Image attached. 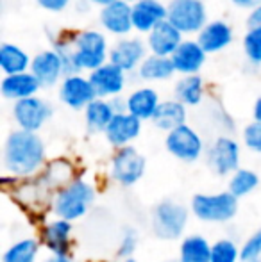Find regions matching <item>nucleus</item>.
Wrapping results in <instances>:
<instances>
[{"mask_svg":"<svg viewBox=\"0 0 261 262\" xmlns=\"http://www.w3.org/2000/svg\"><path fill=\"white\" fill-rule=\"evenodd\" d=\"M47 162V145L39 134L20 128L7 134L2 148L4 173L20 180H31L43 171Z\"/></svg>","mask_w":261,"mask_h":262,"instance_id":"f257e3e1","label":"nucleus"},{"mask_svg":"<svg viewBox=\"0 0 261 262\" xmlns=\"http://www.w3.org/2000/svg\"><path fill=\"white\" fill-rule=\"evenodd\" d=\"M95 196L97 191L93 184L84 177H75L72 182L52 194L50 212L54 214V217H61L73 223L77 220H83L90 212Z\"/></svg>","mask_w":261,"mask_h":262,"instance_id":"f03ea898","label":"nucleus"},{"mask_svg":"<svg viewBox=\"0 0 261 262\" xmlns=\"http://www.w3.org/2000/svg\"><path fill=\"white\" fill-rule=\"evenodd\" d=\"M108 36L101 29H83L73 36V59L79 73H91L109 62Z\"/></svg>","mask_w":261,"mask_h":262,"instance_id":"7ed1b4c3","label":"nucleus"},{"mask_svg":"<svg viewBox=\"0 0 261 262\" xmlns=\"http://www.w3.org/2000/svg\"><path fill=\"white\" fill-rule=\"evenodd\" d=\"M192 210L177 200H161L150 214V227L157 239L175 241L185 237Z\"/></svg>","mask_w":261,"mask_h":262,"instance_id":"20e7f679","label":"nucleus"},{"mask_svg":"<svg viewBox=\"0 0 261 262\" xmlns=\"http://www.w3.org/2000/svg\"><path fill=\"white\" fill-rule=\"evenodd\" d=\"M190 210L202 223H229L238 212V198L229 191L197 193L190 202Z\"/></svg>","mask_w":261,"mask_h":262,"instance_id":"39448f33","label":"nucleus"},{"mask_svg":"<svg viewBox=\"0 0 261 262\" xmlns=\"http://www.w3.org/2000/svg\"><path fill=\"white\" fill-rule=\"evenodd\" d=\"M147 171V159L134 146H124L113 152L109 159L108 175L116 186L131 187L143 179Z\"/></svg>","mask_w":261,"mask_h":262,"instance_id":"423d86ee","label":"nucleus"},{"mask_svg":"<svg viewBox=\"0 0 261 262\" xmlns=\"http://www.w3.org/2000/svg\"><path fill=\"white\" fill-rule=\"evenodd\" d=\"M167 20L181 32L185 38L197 36L208 24V9L204 0H170L167 4Z\"/></svg>","mask_w":261,"mask_h":262,"instance_id":"0eeeda50","label":"nucleus"},{"mask_svg":"<svg viewBox=\"0 0 261 262\" xmlns=\"http://www.w3.org/2000/svg\"><path fill=\"white\" fill-rule=\"evenodd\" d=\"M206 162L216 177H231L240 169L242 146L233 136L222 134L215 138L206 148Z\"/></svg>","mask_w":261,"mask_h":262,"instance_id":"6e6552de","label":"nucleus"},{"mask_svg":"<svg viewBox=\"0 0 261 262\" xmlns=\"http://www.w3.org/2000/svg\"><path fill=\"white\" fill-rule=\"evenodd\" d=\"M165 148L172 157L181 162H197L200 157L206 156L204 138L192 127V125H181L165 136Z\"/></svg>","mask_w":261,"mask_h":262,"instance_id":"1a4fd4ad","label":"nucleus"},{"mask_svg":"<svg viewBox=\"0 0 261 262\" xmlns=\"http://www.w3.org/2000/svg\"><path fill=\"white\" fill-rule=\"evenodd\" d=\"M11 116L16 125V128L38 134L47 121L52 118V105L42 97H31L25 100L14 102L11 107Z\"/></svg>","mask_w":261,"mask_h":262,"instance_id":"9d476101","label":"nucleus"},{"mask_svg":"<svg viewBox=\"0 0 261 262\" xmlns=\"http://www.w3.org/2000/svg\"><path fill=\"white\" fill-rule=\"evenodd\" d=\"M147 49V41L139 36H127V38H120L109 49V62L118 66L122 72L127 75L136 73L145 57L149 55Z\"/></svg>","mask_w":261,"mask_h":262,"instance_id":"9b49d317","label":"nucleus"},{"mask_svg":"<svg viewBox=\"0 0 261 262\" xmlns=\"http://www.w3.org/2000/svg\"><path fill=\"white\" fill-rule=\"evenodd\" d=\"M57 97L61 104L72 111H84L97 98L90 77L86 73H73L66 75L57 86Z\"/></svg>","mask_w":261,"mask_h":262,"instance_id":"f8f14e48","label":"nucleus"},{"mask_svg":"<svg viewBox=\"0 0 261 262\" xmlns=\"http://www.w3.org/2000/svg\"><path fill=\"white\" fill-rule=\"evenodd\" d=\"M38 239L50 255H70L73 245V223L61 217H50L42 223Z\"/></svg>","mask_w":261,"mask_h":262,"instance_id":"ddd939ff","label":"nucleus"},{"mask_svg":"<svg viewBox=\"0 0 261 262\" xmlns=\"http://www.w3.org/2000/svg\"><path fill=\"white\" fill-rule=\"evenodd\" d=\"M98 25L106 34H111L115 38H127L134 31L132 27V6L126 0L104 6L98 9Z\"/></svg>","mask_w":261,"mask_h":262,"instance_id":"4468645a","label":"nucleus"},{"mask_svg":"<svg viewBox=\"0 0 261 262\" xmlns=\"http://www.w3.org/2000/svg\"><path fill=\"white\" fill-rule=\"evenodd\" d=\"M31 73L38 79L42 90L59 86L61 80L66 77L63 59L54 49L42 50V52L32 55Z\"/></svg>","mask_w":261,"mask_h":262,"instance_id":"2eb2a0df","label":"nucleus"},{"mask_svg":"<svg viewBox=\"0 0 261 262\" xmlns=\"http://www.w3.org/2000/svg\"><path fill=\"white\" fill-rule=\"evenodd\" d=\"M88 77L93 84L97 98H104V100L122 97L127 84V73L122 72L118 66L111 64V62H106L104 66L97 68L95 72L88 73Z\"/></svg>","mask_w":261,"mask_h":262,"instance_id":"dca6fc26","label":"nucleus"},{"mask_svg":"<svg viewBox=\"0 0 261 262\" xmlns=\"http://www.w3.org/2000/svg\"><path fill=\"white\" fill-rule=\"evenodd\" d=\"M143 128V121L134 118L129 113H120L115 114L111 123L108 125L104 132V138L109 145L115 150L124 148V146H131L136 139L139 138Z\"/></svg>","mask_w":261,"mask_h":262,"instance_id":"f3484780","label":"nucleus"},{"mask_svg":"<svg viewBox=\"0 0 261 262\" xmlns=\"http://www.w3.org/2000/svg\"><path fill=\"white\" fill-rule=\"evenodd\" d=\"M172 64L179 77L183 75H200V70L204 68L208 54L198 45L197 39L185 38L177 47L174 54L170 55Z\"/></svg>","mask_w":261,"mask_h":262,"instance_id":"a211bd4d","label":"nucleus"},{"mask_svg":"<svg viewBox=\"0 0 261 262\" xmlns=\"http://www.w3.org/2000/svg\"><path fill=\"white\" fill-rule=\"evenodd\" d=\"M168 7L161 0H139L132 4V27L138 34H149L159 24L167 21Z\"/></svg>","mask_w":261,"mask_h":262,"instance_id":"6ab92c4d","label":"nucleus"},{"mask_svg":"<svg viewBox=\"0 0 261 262\" xmlns=\"http://www.w3.org/2000/svg\"><path fill=\"white\" fill-rule=\"evenodd\" d=\"M195 39L208 55L218 54L233 43L234 31L226 20H209L204 25V29L195 36Z\"/></svg>","mask_w":261,"mask_h":262,"instance_id":"aec40b11","label":"nucleus"},{"mask_svg":"<svg viewBox=\"0 0 261 262\" xmlns=\"http://www.w3.org/2000/svg\"><path fill=\"white\" fill-rule=\"evenodd\" d=\"M42 90L38 79L31 72L16 73V75H4L0 80V93L6 100L20 102L25 98L36 97L38 91Z\"/></svg>","mask_w":261,"mask_h":262,"instance_id":"412c9836","label":"nucleus"},{"mask_svg":"<svg viewBox=\"0 0 261 262\" xmlns=\"http://www.w3.org/2000/svg\"><path fill=\"white\" fill-rule=\"evenodd\" d=\"M127 113L139 121H152L157 107L163 100L152 86H139L127 95Z\"/></svg>","mask_w":261,"mask_h":262,"instance_id":"4be33fe9","label":"nucleus"},{"mask_svg":"<svg viewBox=\"0 0 261 262\" xmlns=\"http://www.w3.org/2000/svg\"><path fill=\"white\" fill-rule=\"evenodd\" d=\"M183 39H185V36L168 20L159 24L152 32H149L145 36L149 52L154 55H163V57H170L177 50V47L183 43Z\"/></svg>","mask_w":261,"mask_h":262,"instance_id":"5701e85b","label":"nucleus"},{"mask_svg":"<svg viewBox=\"0 0 261 262\" xmlns=\"http://www.w3.org/2000/svg\"><path fill=\"white\" fill-rule=\"evenodd\" d=\"M75 177L77 175H75V168H73V162L65 157H59V159H52V161L47 162V166L43 168V171L36 177V180H38L50 194H54L56 191H59L61 187H65L66 184L72 182Z\"/></svg>","mask_w":261,"mask_h":262,"instance_id":"b1692460","label":"nucleus"},{"mask_svg":"<svg viewBox=\"0 0 261 262\" xmlns=\"http://www.w3.org/2000/svg\"><path fill=\"white\" fill-rule=\"evenodd\" d=\"M186 120H188V107L183 105L175 98H167L157 107L156 114L152 118V125L168 134L174 128L186 125Z\"/></svg>","mask_w":261,"mask_h":262,"instance_id":"393cba45","label":"nucleus"},{"mask_svg":"<svg viewBox=\"0 0 261 262\" xmlns=\"http://www.w3.org/2000/svg\"><path fill=\"white\" fill-rule=\"evenodd\" d=\"M206 82L202 75H183L174 84V97L186 107H197L204 102Z\"/></svg>","mask_w":261,"mask_h":262,"instance_id":"a878e982","label":"nucleus"},{"mask_svg":"<svg viewBox=\"0 0 261 262\" xmlns=\"http://www.w3.org/2000/svg\"><path fill=\"white\" fill-rule=\"evenodd\" d=\"M136 75L143 82H165V80H170L177 73H175L170 57L149 54L145 57V61L139 64Z\"/></svg>","mask_w":261,"mask_h":262,"instance_id":"bb28decb","label":"nucleus"},{"mask_svg":"<svg viewBox=\"0 0 261 262\" xmlns=\"http://www.w3.org/2000/svg\"><path fill=\"white\" fill-rule=\"evenodd\" d=\"M31 62L32 55H29L22 47L9 41H4L0 45V70L4 75L31 72Z\"/></svg>","mask_w":261,"mask_h":262,"instance_id":"cd10ccee","label":"nucleus"},{"mask_svg":"<svg viewBox=\"0 0 261 262\" xmlns=\"http://www.w3.org/2000/svg\"><path fill=\"white\" fill-rule=\"evenodd\" d=\"M211 246L204 235L190 234L179 243V262H211Z\"/></svg>","mask_w":261,"mask_h":262,"instance_id":"c85d7f7f","label":"nucleus"},{"mask_svg":"<svg viewBox=\"0 0 261 262\" xmlns=\"http://www.w3.org/2000/svg\"><path fill=\"white\" fill-rule=\"evenodd\" d=\"M83 113L86 128L90 132H93V134H104L108 125L115 118V111H113L111 104H109V100H104V98H95Z\"/></svg>","mask_w":261,"mask_h":262,"instance_id":"c756f323","label":"nucleus"},{"mask_svg":"<svg viewBox=\"0 0 261 262\" xmlns=\"http://www.w3.org/2000/svg\"><path fill=\"white\" fill-rule=\"evenodd\" d=\"M42 250L38 237H22L11 243L2 255V262H36Z\"/></svg>","mask_w":261,"mask_h":262,"instance_id":"7c9ffc66","label":"nucleus"},{"mask_svg":"<svg viewBox=\"0 0 261 262\" xmlns=\"http://www.w3.org/2000/svg\"><path fill=\"white\" fill-rule=\"evenodd\" d=\"M259 186V177L254 169L249 168H240L229 177V182H227V191H229L233 196L245 198L249 194H252Z\"/></svg>","mask_w":261,"mask_h":262,"instance_id":"2f4dec72","label":"nucleus"},{"mask_svg":"<svg viewBox=\"0 0 261 262\" xmlns=\"http://www.w3.org/2000/svg\"><path fill=\"white\" fill-rule=\"evenodd\" d=\"M211 262H242V246L231 237H224L213 243Z\"/></svg>","mask_w":261,"mask_h":262,"instance_id":"473e14b6","label":"nucleus"},{"mask_svg":"<svg viewBox=\"0 0 261 262\" xmlns=\"http://www.w3.org/2000/svg\"><path fill=\"white\" fill-rule=\"evenodd\" d=\"M244 54L247 61L254 66L261 64V29H247L242 39Z\"/></svg>","mask_w":261,"mask_h":262,"instance_id":"72a5a7b5","label":"nucleus"},{"mask_svg":"<svg viewBox=\"0 0 261 262\" xmlns=\"http://www.w3.org/2000/svg\"><path fill=\"white\" fill-rule=\"evenodd\" d=\"M242 139H244V146L251 150L252 154L261 156V123L258 121H251L244 127L242 130Z\"/></svg>","mask_w":261,"mask_h":262,"instance_id":"f704fd0d","label":"nucleus"},{"mask_svg":"<svg viewBox=\"0 0 261 262\" xmlns=\"http://www.w3.org/2000/svg\"><path fill=\"white\" fill-rule=\"evenodd\" d=\"M136 248H138V234H136L134 228H126L120 237L118 248H116V255L122 260L126 259H132Z\"/></svg>","mask_w":261,"mask_h":262,"instance_id":"c9c22d12","label":"nucleus"},{"mask_svg":"<svg viewBox=\"0 0 261 262\" xmlns=\"http://www.w3.org/2000/svg\"><path fill=\"white\" fill-rule=\"evenodd\" d=\"M261 259V228L249 235L247 241L242 245V262H251Z\"/></svg>","mask_w":261,"mask_h":262,"instance_id":"e433bc0d","label":"nucleus"},{"mask_svg":"<svg viewBox=\"0 0 261 262\" xmlns=\"http://www.w3.org/2000/svg\"><path fill=\"white\" fill-rule=\"evenodd\" d=\"M39 7L47 13H63V11L68 9L70 6L73 4V0H36Z\"/></svg>","mask_w":261,"mask_h":262,"instance_id":"4c0bfd02","label":"nucleus"},{"mask_svg":"<svg viewBox=\"0 0 261 262\" xmlns=\"http://www.w3.org/2000/svg\"><path fill=\"white\" fill-rule=\"evenodd\" d=\"M20 184H22L20 179H16V177H13V175H7V173H4V175L0 177V187H2L4 193H14Z\"/></svg>","mask_w":261,"mask_h":262,"instance_id":"58836bf2","label":"nucleus"},{"mask_svg":"<svg viewBox=\"0 0 261 262\" xmlns=\"http://www.w3.org/2000/svg\"><path fill=\"white\" fill-rule=\"evenodd\" d=\"M245 24H247V29H261V6L249 11Z\"/></svg>","mask_w":261,"mask_h":262,"instance_id":"ea45409f","label":"nucleus"},{"mask_svg":"<svg viewBox=\"0 0 261 262\" xmlns=\"http://www.w3.org/2000/svg\"><path fill=\"white\" fill-rule=\"evenodd\" d=\"M109 104H111L113 111H115V114H120V113H127V98L126 97H115L109 100Z\"/></svg>","mask_w":261,"mask_h":262,"instance_id":"a19ab883","label":"nucleus"},{"mask_svg":"<svg viewBox=\"0 0 261 262\" xmlns=\"http://www.w3.org/2000/svg\"><path fill=\"white\" fill-rule=\"evenodd\" d=\"M233 6L240 7V9H245V11H252L254 7L261 6V0H231Z\"/></svg>","mask_w":261,"mask_h":262,"instance_id":"79ce46f5","label":"nucleus"},{"mask_svg":"<svg viewBox=\"0 0 261 262\" xmlns=\"http://www.w3.org/2000/svg\"><path fill=\"white\" fill-rule=\"evenodd\" d=\"M73 7L79 14H88L93 7V4L90 0H73Z\"/></svg>","mask_w":261,"mask_h":262,"instance_id":"37998d69","label":"nucleus"},{"mask_svg":"<svg viewBox=\"0 0 261 262\" xmlns=\"http://www.w3.org/2000/svg\"><path fill=\"white\" fill-rule=\"evenodd\" d=\"M252 121L261 123V97L256 98L254 105H252Z\"/></svg>","mask_w":261,"mask_h":262,"instance_id":"c03bdc74","label":"nucleus"},{"mask_svg":"<svg viewBox=\"0 0 261 262\" xmlns=\"http://www.w3.org/2000/svg\"><path fill=\"white\" fill-rule=\"evenodd\" d=\"M43 262H75L70 255H49Z\"/></svg>","mask_w":261,"mask_h":262,"instance_id":"a18cd8bd","label":"nucleus"},{"mask_svg":"<svg viewBox=\"0 0 261 262\" xmlns=\"http://www.w3.org/2000/svg\"><path fill=\"white\" fill-rule=\"evenodd\" d=\"M90 2L93 4V6H97L98 9H101V7H104V6H109V4L116 2V0H90Z\"/></svg>","mask_w":261,"mask_h":262,"instance_id":"49530a36","label":"nucleus"},{"mask_svg":"<svg viewBox=\"0 0 261 262\" xmlns=\"http://www.w3.org/2000/svg\"><path fill=\"white\" fill-rule=\"evenodd\" d=\"M120 262H138L134 259V257H132V259H126V260H120Z\"/></svg>","mask_w":261,"mask_h":262,"instance_id":"de8ad7c7","label":"nucleus"},{"mask_svg":"<svg viewBox=\"0 0 261 262\" xmlns=\"http://www.w3.org/2000/svg\"><path fill=\"white\" fill-rule=\"evenodd\" d=\"M126 2H129V4H131V6H132V4H136V2H139V0H126Z\"/></svg>","mask_w":261,"mask_h":262,"instance_id":"09e8293b","label":"nucleus"},{"mask_svg":"<svg viewBox=\"0 0 261 262\" xmlns=\"http://www.w3.org/2000/svg\"><path fill=\"white\" fill-rule=\"evenodd\" d=\"M163 262H179V260H163Z\"/></svg>","mask_w":261,"mask_h":262,"instance_id":"8fccbe9b","label":"nucleus"},{"mask_svg":"<svg viewBox=\"0 0 261 262\" xmlns=\"http://www.w3.org/2000/svg\"><path fill=\"white\" fill-rule=\"evenodd\" d=\"M251 262H261V259L259 260H251Z\"/></svg>","mask_w":261,"mask_h":262,"instance_id":"3c124183","label":"nucleus"}]
</instances>
